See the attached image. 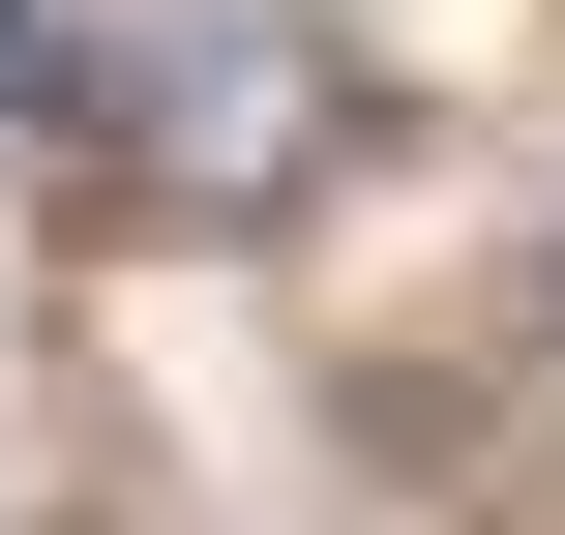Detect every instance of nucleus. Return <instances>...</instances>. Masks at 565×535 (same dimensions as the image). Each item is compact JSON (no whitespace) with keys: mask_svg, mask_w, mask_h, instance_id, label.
<instances>
[{"mask_svg":"<svg viewBox=\"0 0 565 535\" xmlns=\"http://www.w3.org/2000/svg\"><path fill=\"white\" fill-rule=\"evenodd\" d=\"M0 89H30L119 208H179V238H268V208L358 149V60H328L298 0H0Z\"/></svg>","mask_w":565,"mask_h":535,"instance_id":"f257e3e1","label":"nucleus"}]
</instances>
